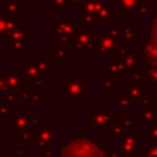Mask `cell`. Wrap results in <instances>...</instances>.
I'll use <instances>...</instances> for the list:
<instances>
[{
	"mask_svg": "<svg viewBox=\"0 0 157 157\" xmlns=\"http://www.w3.org/2000/svg\"><path fill=\"white\" fill-rule=\"evenodd\" d=\"M6 82H7V86H9V90H13L20 87V83L25 82V77L20 75L18 71H12L7 75L6 77Z\"/></svg>",
	"mask_w": 157,
	"mask_h": 157,
	"instance_id": "cell-9",
	"label": "cell"
},
{
	"mask_svg": "<svg viewBox=\"0 0 157 157\" xmlns=\"http://www.w3.org/2000/svg\"><path fill=\"white\" fill-rule=\"evenodd\" d=\"M15 115V112L9 108V105L6 104H0V117H13Z\"/></svg>",
	"mask_w": 157,
	"mask_h": 157,
	"instance_id": "cell-29",
	"label": "cell"
},
{
	"mask_svg": "<svg viewBox=\"0 0 157 157\" xmlns=\"http://www.w3.org/2000/svg\"><path fill=\"white\" fill-rule=\"evenodd\" d=\"M103 6L104 5L101 0H82L81 1V16L82 15L97 16V13Z\"/></svg>",
	"mask_w": 157,
	"mask_h": 157,
	"instance_id": "cell-4",
	"label": "cell"
},
{
	"mask_svg": "<svg viewBox=\"0 0 157 157\" xmlns=\"http://www.w3.org/2000/svg\"><path fill=\"white\" fill-rule=\"evenodd\" d=\"M2 48H4V45H2V43H0V54H1V52H2Z\"/></svg>",
	"mask_w": 157,
	"mask_h": 157,
	"instance_id": "cell-48",
	"label": "cell"
},
{
	"mask_svg": "<svg viewBox=\"0 0 157 157\" xmlns=\"http://www.w3.org/2000/svg\"><path fill=\"white\" fill-rule=\"evenodd\" d=\"M48 147V144L44 142L43 140H39V139H36V148L37 150H45Z\"/></svg>",
	"mask_w": 157,
	"mask_h": 157,
	"instance_id": "cell-39",
	"label": "cell"
},
{
	"mask_svg": "<svg viewBox=\"0 0 157 157\" xmlns=\"http://www.w3.org/2000/svg\"><path fill=\"white\" fill-rule=\"evenodd\" d=\"M31 137H32V131H31V126L25 129L23 131L20 132V136H18V142L20 144H27L31 141Z\"/></svg>",
	"mask_w": 157,
	"mask_h": 157,
	"instance_id": "cell-24",
	"label": "cell"
},
{
	"mask_svg": "<svg viewBox=\"0 0 157 157\" xmlns=\"http://www.w3.org/2000/svg\"><path fill=\"white\" fill-rule=\"evenodd\" d=\"M114 10L108 9L107 6H103L99 12L97 13V18L98 20H103V21H114Z\"/></svg>",
	"mask_w": 157,
	"mask_h": 157,
	"instance_id": "cell-20",
	"label": "cell"
},
{
	"mask_svg": "<svg viewBox=\"0 0 157 157\" xmlns=\"http://www.w3.org/2000/svg\"><path fill=\"white\" fill-rule=\"evenodd\" d=\"M2 9L9 11L11 16H15L20 11V0H6V1H2Z\"/></svg>",
	"mask_w": 157,
	"mask_h": 157,
	"instance_id": "cell-16",
	"label": "cell"
},
{
	"mask_svg": "<svg viewBox=\"0 0 157 157\" xmlns=\"http://www.w3.org/2000/svg\"><path fill=\"white\" fill-rule=\"evenodd\" d=\"M25 82H36L38 78H42L40 77V72L39 70L37 69V66L34 64H29L26 70H25Z\"/></svg>",
	"mask_w": 157,
	"mask_h": 157,
	"instance_id": "cell-10",
	"label": "cell"
},
{
	"mask_svg": "<svg viewBox=\"0 0 157 157\" xmlns=\"http://www.w3.org/2000/svg\"><path fill=\"white\" fill-rule=\"evenodd\" d=\"M128 92H129V94H130L131 97H135V98H137V97L141 94V92H142V91H141L140 88H137L135 85H132V86L129 88V91H128Z\"/></svg>",
	"mask_w": 157,
	"mask_h": 157,
	"instance_id": "cell-35",
	"label": "cell"
},
{
	"mask_svg": "<svg viewBox=\"0 0 157 157\" xmlns=\"http://www.w3.org/2000/svg\"><path fill=\"white\" fill-rule=\"evenodd\" d=\"M124 48V44H121L119 39L113 38L109 34L102 36L94 45V49H97L101 54H120Z\"/></svg>",
	"mask_w": 157,
	"mask_h": 157,
	"instance_id": "cell-2",
	"label": "cell"
},
{
	"mask_svg": "<svg viewBox=\"0 0 157 157\" xmlns=\"http://www.w3.org/2000/svg\"><path fill=\"white\" fill-rule=\"evenodd\" d=\"M103 70L104 71H108L109 74H113V75H119L121 77L125 76V66H124V64L118 63V61L109 63L108 65L103 66Z\"/></svg>",
	"mask_w": 157,
	"mask_h": 157,
	"instance_id": "cell-11",
	"label": "cell"
},
{
	"mask_svg": "<svg viewBox=\"0 0 157 157\" xmlns=\"http://www.w3.org/2000/svg\"><path fill=\"white\" fill-rule=\"evenodd\" d=\"M94 45H96V43H92V44H90V45H87V47L85 48V52H86V54H88V55H91V54L93 53V49H94Z\"/></svg>",
	"mask_w": 157,
	"mask_h": 157,
	"instance_id": "cell-42",
	"label": "cell"
},
{
	"mask_svg": "<svg viewBox=\"0 0 157 157\" xmlns=\"http://www.w3.org/2000/svg\"><path fill=\"white\" fill-rule=\"evenodd\" d=\"M109 157H120L119 151H109Z\"/></svg>",
	"mask_w": 157,
	"mask_h": 157,
	"instance_id": "cell-44",
	"label": "cell"
},
{
	"mask_svg": "<svg viewBox=\"0 0 157 157\" xmlns=\"http://www.w3.org/2000/svg\"><path fill=\"white\" fill-rule=\"evenodd\" d=\"M15 157H18V156H15Z\"/></svg>",
	"mask_w": 157,
	"mask_h": 157,
	"instance_id": "cell-53",
	"label": "cell"
},
{
	"mask_svg": "<svg viewBox=\"0 0 157 157\" xmlns=\"http://www.w3.org/2000/svg\"><path fill=\"white\" fill-rule=\"evenodd\" d=\"M23 38H31V33L27 32L23 26H18L10 34V39L12 40H23Z\"/></svg>",
	"mask_w": 157,
	"mask_h": 157,
	"instance_id": "cell-17",
	"label": "cell"
},
{
	"mask_svg": "<svg viewBox=\"0 0 157 157\" xmlns=\"http://www.w3.org/2000/svg\"><path fill=\"white\" fill-rule=\"evenodd\" d=\"M82 0H66V2H69V4H71V5H75V4H77V2H81Z\"/></svg>",
	"mask_w": 157,
	"mask_h": 157,
	"instance_id": "cell-46",
	"label": "cell"
},
{
	"mask_svg": "<svg viewBox=\"0 0 157 157\" xmlns=\"http://www.w3.org/2000/svg\"><path fill=\"white\" fill-rule=\"evenodd\" d=\"M121 37H124L129 42H136V38L129 27H121Z\"/></svg>",
	"mask_w": 157,
	"mask_h": 157,
	"instance_id": "cell-27",
	"label": "cell"
},
{
	"mask_svg": "<svg viewBox=\"0 0 157 157\" xmlns=\"http://www.w3.org/2000/svg\"><path fill=\"white\" fill-rule=\"evenodd\" d=\"M121 150L125 155H132L135 152V150H136V136L134 134L123 137Z\"/></svg>",
	"mask_w": 157,
	"mask_h": 157,
	"instance_id": "cell-8",
	"label": "cell"
},
{
	"mask_svg": "<svg viewBox=\"0 0 157 157\" xmlns=\"http://www.w3.org/2000/svg\"><path fill=\"white\" fill-rule=\"evenodd\" d=\"M86 86H87V83L83 82L80 76H71L69 78V82L65 85L64 98L65 99H67V98L78 99L83 94V92L86 90Z\"/></svg>",
	"mask_w": 157,
	"mask_h": 157,
	"instance_id": "cell-3",
	"label": "cell"
},
{
	"mask_svg": "<svg viewBox=\"0 0 157 157\" xmlns=\"http://www.w3.org/2000/svg\"><path fill=\"white\" fill-rule=\"evenodd\" d=\"M16 94H17V98L26 99L31 96V88L29 87H18V91Z\"/></svg>",
	"mask_w": 157,
	"mask_h": 157,
	"instance_id": "cell-28",
	"label": "cell"
},
{
	"mask_svg": "<svg viewBox=\"0 0 157 157\" xmlns=\"http://www.w3.org/2000/svg\"><path fill=\"white\" fill-rule=\"evenodd\" d=\"M115 104L118 105V104H130V98L128 97V96H125V94H121L119 98H117L115 101Z\"/></svg>",
	"mask_w": 157,
	"mask_h": 157,
	"instance_id": "cell-36",
	"label": "cell"
},
{
	"mask_svg": "<svg viewBox=\"0 0 157 157\" xmlns=\"http://www.w3.org/2000/svg\"><path fill=\"white\" fill-rule=\"evenodd\" d=\"M2 1H6V0H2Z\"/></svg>",
	"mask_w": 157,
	"mask_h": 157,
	"instance_id": "cell-52",
	"label": "cell"
},
{
	"mask_svg": "<svg viewBox=\"0 0 157 157\" xmlns=\"http://www.w3.org/2000/svg\"><path fill=\"white\" fill-rule=\"evenodd\" d=\"M59 155L60 157H109V151L82 132L78 137H72L67 144L60 145Z\"/></svg>",
	"mask_w": 157,
	"mask_h": 157,
	"instance_id": "cell-1",
	"label": "cell"
},
{
	"mask_svg": "<svg viewBox=\"0 0 157 157\" xmlns=\"http://www.w3.org/2000/svg\"><path fill=\"white\" fill-rule=\"evenodd\" d=\"M53 59L54 60H69L70 59V49L67 48H54L53 49Z\"/></svg>",
	"mask_w": 157,
	"mask_h": 157,
	"instance_id": "cell-21",
	"label": "cell"
},
{
	"mask_svg": "<svg viewBox=\"0 0 157 157\" xmlns=\"http://www.w3.org/2000/svg\"><path fill=\"white\" fill-rule=\"evenodd\" d=\"M31 63L37 66V69H38L39 72H40V77H42V78H43V77H47L48 74L54 70V66H53V65H49L45 60H36V59H32Z\"/></svg>",
	"mask_w": 157,
	"mask_h": 157,
	"instance_id": "cell-13",
	"label": "cell"
},
{
	"mask_svg": "<svg viewBox=\"0 0 157 157\" xmlns=\"http://www.w3.org/2000/svg\"><path fill=\"white\" fill-rule=\"evenodd\" d=\"M0 157H2V152L1 151H0Z\"/></svg>",
	"mask_w": 157,
	"mask_h": 157,
	"instance_id": "cell-51",
	"label": "cell"
},
{
	"mask_svg": "<svg viewBox=\"0 0 157 157\" xmlns=\"http://www.w3.org/2000/svg\"><path fill=\"white\" fill-rule=\"evenodd\" d=\"M65 5H66V0H53V9L54 10L64 9Z\"/></svg>",
	"mask_w": 157,
	"mask_h": 157,
	"instance_id": "cell-37",
	"label": "cell"
},
{
	"mask_svg": "<svg viewBox=\"0 0 157 157\" xmlns=\"http://www.w3.org/2000/svg\"><path fill=\"white\" fill-rule=\"evenodd\" d=\"M6 20H7V16H4L1 15L0 16V36H2L5 33V28H6Z\"/></svg>",
	"mask_w": 157,
	"mask_h": 157,
	"instance_id": "cell-38",
	"label": "cell"
},
{
	"mask_svg": "<svg viewBox=\"0 0 157 157\" xmlns=\"http://www.w3.org/2000/svg\"><path fill=\"white\" fill-rule=\"evenodd\" d=\"M31 98H32V103L36 104V105H40L43 103L42 93H33V94H31Z\"/></svg>",
	"mask_w": 157,
	"mask_h": 157,
	"instance_id": "cell-32",
	"label": "cell"
},
{
	"mask_svg": "<svg viewBox=\"0 0 157 157\" xmlns=\"http://www.w3.org/2000/svg\"><path fill=\"white\" fill-rule=\"evenodd\" d=\"M58 39H59L60 43H69V44L71 43V37H67V36H61Z\"/></svg>",
	"mask_w": 157,
	"mask_h": 157,
	"instance_id": "cell-41",
	"label": "cell"
},
{
	"mask_svg": "<svg viewBox=\"0 0 157 157\" xmlns=\"http://www.w3.org/2000/svg\"><path fill=\"white\" fill-rule=\"evenodd\" d=\"M109 131L113 134V135H115V136H120V137H124L125 135H124V128H123V125L120 124V121L118 123H115L113 126H110L109 128Z\"/></svg>",
	"mask_w": 157,
	"mask_h": 157,
	"instance_id": "cell-26",
	"label": "cell"
},
{
	"mask_svg": "<svg viewBox=\"0 0 157 157\" xmlns=\"http://www.w3.org/2000/svg\"><path fill=\"white\" fill-rule=\"evenodd\" d=\"M28 119H29V124L32 126H34V128L42 126V120H43L42 115H31Z\"/></svg>",
	"mask_w": 157,
	"mask_h": 157,
	"instance_id": "cell-30",
	"label": "cell"
},
{
	"mask_svg": "<svg viewBox=\"0 0 157 157\" xmlns=\"http://www.w3.org/2000/svg\"><path fill=\"white\" fill-rule=\"evenodd\" d=\"M27 128H29V119L26 117L25 109H21L18 112V115L13 120V131L16 134H20L21 131H23Z\"/></svg>",
	"mask_w": 157,
	"mask_h": 157,
	"instance_id": "cell-6",
	"label": "cell"
},
{
	"mask_svg": "<svg viewBox=\"0 0 157 157\" xmlns=\"http://www.w3.org/2000/svg\"><path fill=\"white\" fill-rule=\"evenodd\" d=\"M114 120V117L110 115L107 112H93L92 113V126L97 128V126H107L109 123H112Z\"/></svg>",
	"mask_w": 157,
	"mask_h": 157,
	"instance_id": "cell-5",
	"label": "cell"
},
{
	"mask_svg": "<svg viewBox=\"0 0 157 157\" xmlns=\"http://www.w3.org/2000/svg\"><path fill=\"white\" fill-rule=\"evenodd\" d=\"M7 47H9V49H12L13 50V53L17 55L22 49H25V43H23V40H12V39H10V42H9V44H7Z\"/></svg>",
	"mask_w": 157,
	"mask_h": 157,
	"instance_id": "cell-22",
	"label": "cell"
},
{
	"mask_svg": "<svg viewBox=\"0 0 157 157\" xmlns=\"http://www.w3.org/2000/svg\"><path fill=\"white\" fill-rule=\"evenodd\" d=\"M115 4L120 5V13L121 15H130V11L137 5L139 0H114Z\"/></svg>",
	"mask_w": 157,
	"mask_h": 157,
	"instance_id": "cell-15",
	"label": "cell"
},
{
	"mask_svg": "<svg viewBox=\"0 0 157 157\" xmlns=\"http://www.w3.org/2000/svg\"><path fill=\"white\" fill-rule=\"evenodd\" d=\"M36 86H37V87H42V78H38V80L36 81Z\"/></svg>",
	"mask_w": 157,
	"mask_h": 157,
	"instance_id": "cell-47",
	"label": "cell"
},
{
	"mask_svg": "<svg viewBox=\"0 0 157 157\" xmlns=\"http://www.w3.org/2000/svg\"><path fill=\"white\" fill-rule=\"evenodd\" d=\"M69 49H74V52H75V54L76 55H80L81 54V52L83 50V48L80 45V43H77V42H71L70 43V48Z\"/></svg>",
	"mask_w": 157,
	"mask_h": 157,
	"instance_id": "cell-33",
	"label": "cell"
},
{
	"mask_svg": "<svg viewBox=\"0 0 157 157\" xmlns=\"http://www.w3.org/2000/svg\"><path fill=\"white\" fill-rule=\"evenodd\" d=\"M23 153H25V151H23L22 148H20V150H16V151H15V156H18V157H20V156H22Z\"/></svg>",
	"mask_w": 157,
	"mask_h": 157,
	"instance_id": "cell-45",
	"label": "cell"
},
{
	"mask_svg": "<svg viewBox=\"0 0 157 157\" xmlns=\"http://www.w3.org/2000/svg\"><path fill=\"white\" fill-rule=\"evenodd\" d=\"M120 123H123L124 125H129V126H136V124L130 118H126V117H120Z\"/></svg>",
	"mask_w": 157,
	"mask_h": 157,
	"instance_id": "cell-40",
	"label": "cell"
},
{
	"mask_svg": "<svg viewBox=\"0 0 157 157\" xmlns=\"http://www.w3.org/2000/svg\"><path fill=\"white\" fill-rule=\"evenodd\" d=\"M120 58L121 60L124 61V66L128 67L129 70H132L135 66H136V60H135V56L131 54V52L126 48H124L121 52H120Z\"/></svg>",
	"mask_w": 157,
	"mask_h": 157,
	"instance_id": "cell-12",
	"label": "cell"
},
{
	"mask_svg": "<svg viewBox=\"0 0 157 157\" xmlns=\"http://www.w3.org/2000/svg\"><path fill=\"white\" fill-rule=\"evenodd\" d=\"M7 91H9V86H7V82H6V77L0 76V93L4 94Z\"/></svg>",
	"mask_w": 157,
	"mask_h": 157,
	"instance_id": "cell-34",
	"label": "cell"
},
{
	"mask_svg": "<svg viewBox=\"0 0 157 157\" xmlns=\"http://www.w3.org/2000/svg\"><path fill=\"white\" fill-rule=\"evenodd\" d=\"M31 1H32V0H25V2H26L27 5H29V4H31Z\"/></svg>",
	"mask_w": 157,
	"mask_h": 157,
	"instance_id": "cell-49",
	"label": "cell"
},
{
	"mask_svg": "<svg viewBox=\"0 0 157 157\" xmlns=\"http://www.w3.org/2000/svg\"><path fill=\"white\" fill-rule=\"evenodd\" d=\"M53 136L54 132L49 126H38L36 128V139L43 140L44 142H47L48 145L53 144Z\"/></svg>",
	"mask_w": 157,
	"mask_h": 157,
	"instance_id": "cell-7",
	"label": "cell"
},
{
	"mask_svg": "<svg viewBox=\"0 0 157 157\" xmlns=\"http://www.w3.org/2000/svg\"><path fill=\"white\" fill-rule=\"evenodd\" d=\"M16 99H17V94H16V92L13 90H9L7 92H5L2 94V103L6 104V105L13 103Z\"/></svg>",
	"mask_w": 157,
	"mask_h": 157,
	"instance_id": "cell-23",
	"label": "cell"
},
{
	"mask_svg": "<svg viewBox=\"0 0 157 157\" xmlns=\"http://www.w3.org/2000/svg\"><path fill=\"white\" fill-rule=\"evenodd\" d=\"M37 157H45V156H44V155L42 153V155H37Z\"/></svg>",
	"mask_w": 157,
	"mask_h": 157,
	"instance_id": "cell-50",
	"label": "cell"
},
{
	"mask_svg": "<svg viewBox=\"0 0 157 157\" xmlns=\"http://www.w3.org/2000/svg\"><path fill=\"white\" fill-rule=\"evenodd\" d=\"M74 37L76 38V40H77V43H80V45L85 49L87 45H90V44H92L93 42H92V37H93V33L92 32H76L75 34H74Z\"/></svg>",
	"mask_w": 157,
	"mask_h": 157,
	"instance_id": "cell-14",
	"label": "cell"
},
{
	"mask_svg": "<svg viewBox=\"0 0 157 157\" xmlns=\"http://www.w3.org/2000/svg\"><path fill=\"white\" fill-rule=\"evenodd\" d=\"M18 26H20V22L15 20V16H11V15L7 16V20H6V28H5V33L2 34V37L9 38L10 34H11V32H12L13 29H16Z\"/></svg>",
	"mask_w": 157,
	"mask_h": 157,
	"instance_id": "cell-18",
	"label": "cell"
},
{
	"mask_svg": "<svg viewBox=\"0 0 157 157\" xmlns=\"http://www.w3.org/2000/svg\"><path fill=\"white\" fill-rule=\"evenodd\" d=\"M43 151H44L43 155H44L45 157H54V151H53L52 148H48V147H47V148L43 150Z\"/></svg>",
	"mask_w": 157,
	"mask_h": 157,
	"instance_id": "cell-43",
	"label": "cell"
},
{
	"mask_svg": "<svg viewBox=\"0 0 157 157\" xmlns=\"http://www.w3.org/2000/svg\"><path fill=\"white\" fill-rule=\"evenodd\" d=\"M114 87V77L113 76H104L103 77V92L108 93Z\"/></svg>",
	"mask_w": 157,
	"mask_h": 157,
	"instance_id": "cell-25",
	"label": "cell"
},
{
	"mask_svg": "<svg viewBox=\"0 0 157 157\" xmlns=\"http://www.w3.org/2000/svg\"><path fill=\"white\" fill-rule=\"evenodd\" d=\"M109 36L119 39V37H121V27H110L109 28Z\"/></svg>",
	"mask_w": 157,
	"mask_h": 157,
	"instance_id": "cell-31",
	"label": "cell"
},
{
	"mask_svg": "<svg viewBox=\"0 0 157 157\" xmlns=\"http://www.w3.org/2000/svg\"><path fill=\"white\" fill-rule=\"evenodd\" d=\"M75 26H76V22L70 20V21H63V28H61V34L63 36H67V37H71L76 33L75 31Z\"/></svg>",
	"mask_w": 157,
	"mask_h": 157,
	"instance_id": "cell-19",
	"label": "cell"
}]
</instances>
